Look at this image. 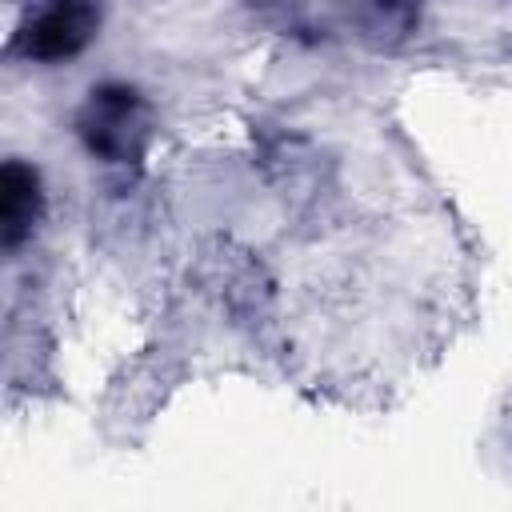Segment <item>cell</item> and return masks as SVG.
I'll return each mask as SVG.
<instances>
[{
    "mask_svg": "<svg viewBox=\"0 0 512 512\" xmlns=\"http://www.w3.org/2000/svg\"><path fill=\"white\" fill-rule=\"evenodd\" d=\"M96 100H92V108H88V144L92 148H100L104 156H128L136 144L128 140L136 128H140V120H136V96L128 92V88H100V92H92Z\"/></svg>",
    "mask_w": 512,
    "mask_h": 512,
    "instance_id": "2",
    "label": "cell"
},
{
    "mask_svg": "<svg viewBox=\"0 0 512 512\" xmlns=\"http://www.w3.org/2000/svg\"><path fill=\"white\" fill-rule=\"evenodd\" d=\"M96 28V12L88 0H56L24 36V52L36 60H60L88 44Z\"/></svg>",
    "mask_w": 512,
    "mask_h": 512,
    "instance_id": "1",
    "label": "cell"
},
{
    "mask_svg": "<svg viewBox=\"0 0 512 512\" xmlns=\"http://www.w3.org/2000/svg\"><path fill=\"white\" fill-rule=\"evenodd\" d=\"M40 216V180L28 164L8 160L0 176V240L16 248Z\"/></svg>",
    "mask_w": 512,
    "mask_h": 512,
    "instance_id": "3",
    "label": "cell"
}]
</instances>
